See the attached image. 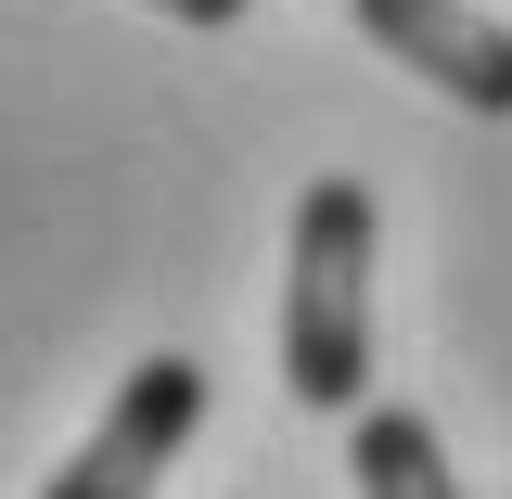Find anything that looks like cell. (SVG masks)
<instances>
[{"instance_id": "cell-1", "label": "cell", "mask_w": 512, "mask_h": 499, "mask_svg": "<svg viewBox=\"0 0 512 499\" xmlns=\"http://www.w3.org/2000/svg\"><path fill=\"white\" fill-rule=\"evenodd\" d=\"M372 180L295 192V256H282V397L295 410H359L372 397Z\"/></svg>"}, {"instance_id": "cell-2", "label": "cell", "mask_w": 512, "mask_h": 499, "mask_svg": "<svg viewBox=\"0 0 512 499\" xmlns=\"http://www.w3.org/2000/svg\"><path fill=\"white\" fill-rule=\"evenodd\" d=\"M192 423H205V359L154 346V359L116 384V410L90 423V448H77L39 499H154V487H167V461L192 448Z\"/></svg>"}, {"instance_id": "cell-3", "label": "cell", "mask_w": 512, "mask_h": 499, "mask_svg": "<svg viewBox=\"0 0 512 499\" xmlns=\"http://www.w3.org/2000/svg\"><path fill=\"white\" fill-rule=\"evenodd\" d=\"M346 13H359L372 52H397L410 77H436L448 103L512 116V26L500 13H474V0H346Z\"/></svg>"}, {"instance_id": "cell-4", "label": "cell", "mask_w": 512, "mask_h": 499, "mask_svg": "<svg viewBox=\"0 0 512 499\" xmlns=\"http://www.w3.org/2000/svg\"><path fill=\"white\" fill-rule=\"evenodd\" d=\"M346 474H359V499H461V474H448V448L423 410H346Z\"/></svg>"}, {"instance_id": "cell-5", "label": "cell", "mask_w": 512, "mask_h": 499, "mask_svg": "<svg viewBox=\"0 0 512 499\" xmlns=\"http://www.w3.org/2000/svg\"><path fill=\"white\" fill-rule=\"evenodd\" d=\"M154 13H180V26H244L256 0H154Z\"/></svg>"}]
</instances>
